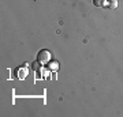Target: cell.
<instances>
[{"label":"cell","mask_w":123,"mask_h":117,"mask_svg":"<svg viewBox=\"0 0 123 117\" xmlns=\"http://www.w3.org/2000/svg\"><path fill=\"white\" fill-rule=\"evenodd\" d=\"M49 59H51V53H49V50H47V49L40 50L38 55H37V60H38L40 63H43V64H47L49 61Z\"/></svg>","instance_id":"cell-1"},{"label":"cell","mask_w":123,"mask_h":117,"mask_svg":"<svg viewBox=\"0 0 123 117\" xmlns=\"http://www.w3.org/2000/svg\"><path fill=\"white\" fill-rule=\"evenodd\" d=\"M107 6H108L110 8H112V10L118 8V0H108V3H107Z\"/></svg>","instance_id":"cell-2"},{"label":"cell","mask_w":123,"mask_h":117,"mask_svg":"<svg viewBox=\"0 0 123 117\" xmlns=\"http://www.w3.org/2000/svg\"><path fill=\"white\" fill-rule=\"evenodd\" d=\"M93 4L96 7H104L107 6V0H93Z\"/></svg>","instance_id":"cell-3"},{"label":"cell","mask_w":123,"mask_h":117,"mask_svg":"<svg viewBox=\"0 0 123 117\" xmlns=\"http://www.w3.org/2000/svg\"><path fill=\"white\" fill-rule=\"evenodd\" d=\"M41 64H43V63H40L38 60H37V61H34V63H33V68L38 71V69H40V65H41Z\"/></svg>","instance_id":"cell-4"}]
</instances>
